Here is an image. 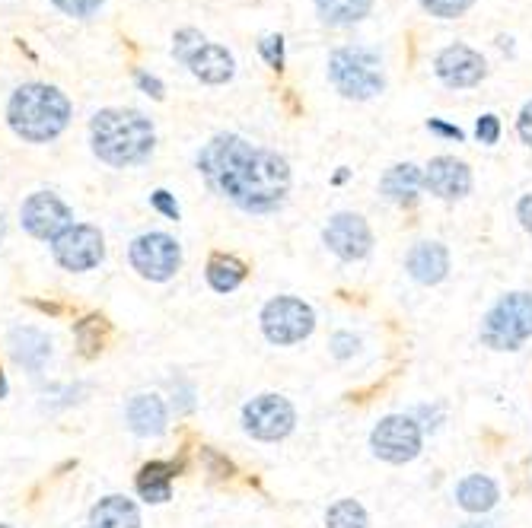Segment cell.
I'll return each instance as SVG.
<instances>
[{
	"label": "cell",
	"instance_id": "8fae6325",
	"mask_svg": "<svg viewBox=\"0 0 532 528\" xmlns=\"http://www.w3.org/2000/svg\"><path fill=\"white\" fill-rule=\"evenodd\" d=\"M20 217H23L26 233H32L36 239H51V242H55L64 230H71V226H74L71 207H67L58 195H51V191L29 195L23 210H20Z\"/></svg>",
	"mask_w": 532,
	"mask_h": 528
},
{
	"label": "cell",
	"instance_id": "484cf974",
	"mask_svg": "<svg viewBox=\"0 0 532 528\" xmlns=\"http://www.w3.org/2000/svg\"><path fill=\"white\" fill-rule=\"evenodd\" d=\"M106 331H109V325H106V319H102V315H90V319H83L77 325V341L83 347V354L96 357L99 350H102V344H106Z\"/></svg>",
	"mask_w": 532,
	"mask_h": 528
},
{
	"label": "cell",
	"instance_id": "9a60e30c",
	"mask_svg": "<svg viewBox=\"0 0 532 528\" xmlns=\"http://www.w3.org/2000/svg\"><path fill=\"white\" fill-rule=\"evenodd\" d=\"M405 271L411 280H418L424 287H434L450 274V252L443 242H418L411 245V252L405 255Z\"/></svg>",
	"mask_w": 532,
	"mask_h": 528
},
{
	"label": "cell",
	"instance_id": "d4e9b609",
	"mask_svg": "<svg viewBox=\"0 0 532 528\" xmlns=\"http://www.w3.org/2000/svg\"><path fill=\"white\" fill-rule=\"evenodd\" d=\"M325 525L329 528H367V509L360 506L357 500H338L329 506V513H325Z\"/></svg>",
	"mask_w": 532,
	"mask_h": 528
},
{
	"label": "cell",
	"instance_id": "30bf717a",
	"mask_svg": "<svg viewBox=\"0 0 532 528\" xmlns=\"http://www.w3.org/2000/svg\"><path fill=\"white\" fill-rule=\"evenodd\" d=\"M51 252L64 271H90L106 255V245H102V233L96 226L74 223L71 230H64L51 242Z\"/></svg>",
	"mask_w": 532,
	"mask_h": 528
},
{
	"label": "cell",
	"instance_id": "277c9868",
	"mask_svg": "<svg viewBox=\"0 0 532 528\" xmlns=\"http://www.w3.org/2000/svg\"><path fill=\"white\" fill-rule=\"evenodd\" d=\"M329 80L345 99H373L383 93V64L370 48H338L329 58Z\"/></svg>",
	"mask_w": 532,
	"mask_h": 528
},
{
	"label": "cell",
	"instance_id": "d6986e66",
	"mask_svg": "<svg viewBox=\"0 0 532 528\" xmlns=\"http://www.w3.org/2000/svg\"><path fill=\"white\" fill-rule=\"evenodd\" d=\"M501 500V490L497 484L488 478V474H469V478H462L456 484V503L459 509H466V513H488V509L497 506Z\"/></svg>",
	"mask_w": 532,
	"mask_h": 528
},
{
	"label": "cell",
	"instance_id": "7402d4cb",
	"mask_svg": "<svg viewBox=\"0 0 532 528\" xmlns=\"http://www.w3.org/2000/svg\"><path fill=\"white\" fill-rule=\"evenodd\" d=\"M90 522L93 528H141V513L128 497L112 494L93 506Z\"/></svg>",
	"mask_w": 532,
	"mask_h": 528
},
{
	"label": "cell",
	"instance_id": "52a82bcc",
	"mask_svg": "<svg viewBox=\"0 0 532 528\" xmlns=\"http://www.w3.org/2000/svg\"><path fill=\"white\" fill-rule=\"evenodd\" d=\"M421 446H424V430L418 420L408 414H389L370 433L373 455L392 465H405L411 459H418Z\"/></svg>",
	"mask_w": 532,
	"mask_h": 528
},
{
	"label": "cell",
	"instance_id": "836d02e7",
	"mask_svg": "<svg viewBox=\"0 0 532 528\" xmlns=\"http://www.w3.org/2000/svg\"><path fill=\"white\" fill-rule=\"evenodd\" d=\"M517 131H520V140L526 147H532V102L523 105V112L517 118Z\"/></svg>",
	"mask_w": 532,
	"mask_h": 528
},
{
	"label": "cell",
	"instance_id": "1f68e13d",
	"mask_svg": "<svg viewBox=\"0 0 532 528\" xmlns=\"http://www.w3.org/2000/svg\"><path fill=\"white\" fill-rule=\"evenodd\" d=\"M357 347H360V341L354 338L351 331H338V334H332V354H335L338 360H351V357L357 354Z\"/></svg>",
	"mask_w": 532,
	"mask_h": 528
},
{
	"label": "cell",
	"instance_id": "4dcf8cb0",
	"mask_svg": "<svg viewBox=\"0 0 532 528\" xmlns=\"http://www.w3.org/2000/svg\"><path fill=\"white\" fill-rule=\"evenodd\" d=\"M475 134H478V140H482L485 147H494L497 137H501V121H497V115H482V118H478V125H475Z\"/></svg>",
	"mask_w": 532,
	"mask_h": 528
},
{
	"label": "cell",
	"instance_id": "ac0fdd59",
	"mask_svg": "<svg viewBox=\"0 0 532 528\" xmlns=\"http://www.w3.org/2000/svg\"><path fill=\"white\" fill-rule=\"evenodd\" d=\"M128 424L137 436H160L166 430V404L160 395H134L128 401Z\"/></svg>",
	"mask_w": 532,
	"mask_h": 528
},
{
	"label": "cell",
	"instance_id": "5b68a950",
	"mask_svg": "<svg viewBox=\"0 0 532 528\" xmlns=\"http://www.w3.org/2000/svg\"><path fill=\"white\" fill-rule=\"evenodd\" d=\"M532 338V293H504L482 322V344L491 350H520Z\"/></svg>",
	"mask_w": 532,
	"mask_h": 528
},
{
	"label": "cell",
	"instance_id": "f35d334b",
	"mask_svg": "<svg viewBox=\"0 0 532 528\" xmlns=\"http://www.w3.org/2000/svg\"><path fill=\"white\" fill-rule=\"evenodd\" d=\"M7 395V379H4V373H0V398Z\"/></svg>",
	"mask_w": 532,
	"mask_h": 528
},
{
	"label": "cell",
	"instance_id": "d590c367",
	"mask_svg": "<svg viewBox=\"0 0 532 528\" xmlns=\"http://www.w3.org/2000/svg\"><path fill=\"white\" fill-rule=\"evenodd\" d=\"M427 131L443 134V137H450V140H462V137H466V134H462V128H456V125H443L440 118H431V121H427Z\"/></svg>",
	"mask_w": 532,
	"mask_h": 528
},
{
	"label": "cell",
	"instance_id": "83f0119b",
	"mask_svg": "<svg viewBox=\"0 0 532 528\" xmlns=\"http://www.w3.org/2000/svg\"><path fill=\"white\" fill-rule=\"evenodd\" d=\"M201 45H204V35H201L198 29H179V32H176V39H173V55L185 64Z\"/></svg>",
	"mask_w": 532,
	"mask_h": 528
},
{
	"label": "cell",
	"instance_id": "ffe728a7",
	"mask_svg": "<svg viewBox=\"0 0 532 528\" xmlns=\"http://www.w3.org/2000/svg\"><path fill=\"white\" fill-rule=\"evenodd\" d=\"M10 350H13V360L32 369V373H39L45 366V360L51 357V341L48 334H42L39 328H16L10 334Z\"/></svg>",
	"mask_w": 532,
	"mask_h": 528
},
{
	"label": "cell",
	"instance_id": "6da1fadb",
	"mask_svg": "<svg viewBox=\"0 0 532 528\" xmlns=\"http://www.w3.org/2000/svg\"><path fill=\"white\" fill-rule=\"evenodd\" d=\"M198 169L211 191L249 214L278 210L290 191V166L281 153L252 147L239 134H217L198 153Z\"/></svg>",
	"mask_w": 532,
	"mask_h": 528
},
{
	"label": "cell",
	"instance_id": "cb8c5ba5",
	"mask_svg": "<svg viewBox=\"0 0 532 528\" xmlns=\"http://www.w3.org/2000/svg\"><path fill=\"white\" fill-rule=\"evenodd\" d=\"M373 0H316V10L332 26H354L370 13Z\"/></svg>",
	"mask_w": 532,
	"mask_h": 528
},
{
	"label": "cell",
	"instance_id": "603a6c76",
	"mask_svg": "<svg viewBox=\"0 0 532 528\" xmlns=\"http://www.w3.org/2000/svg\"><path fill=\"white\" fill-rule=\"evenodd\" d=\"M246 280V264L233 258V255H211L208 261V284L217 290V293H233L239 284Z\"/></svg>",
	"mask_w": 532,
	"mask_h": 528
},
{
	"label": "cell",
	"instance_id": "8992f818",
	"mask_svg": "<svg viewBox=\"0 0 532 528\" xmlns=\"http://www.w3.org/2000/svg\"><path fill=\"white\" fill-rule=\"evenodd\" d=\"M316 328V312L297 296H274L262 309V331L271 344L290 347L300 344L313 334Z\"/></svg>",
	"mask_w": 532,
	"mask_h": 528
},
{
	"label": "cell",
	"instance_id": "ba28073f",
	"mask_svg": "<svg viewBox=\"0 0 532 528\" xmlns=\"http://www.w3.org/2000/svg\"><path fill=\"white\" fill-rule=\"evenodd\" d=\"M297 424L294 404L281 395H259L243 408V427L249 436L262 439V443H278V439L290 436Z\"/></svg>",
	"mask_w": 532,
	"mask_h": 528
},
{
	"label": "cell",
	"instance_id": "7a4b0ae2",
	"mask_svg": "<svg viewBox=\"0 0 532 528\" xmlns=\"http://www.w3.org/2000/svg\"><path fill=\"white\" fill-rule=\"evenodd\" d=\"M93 153L109 166H134L144 163L153 153L157 134H153L150 118L134 109H102L90 121Z\"/></svg>",
	"mask_w": 532,
	"mask_h": 528
},
{
	"label": "cell",
	"instance_id": "2e32d148",
	"mask_svg": "<svg viewBox=\"0 0 532 528\" xmlns=\"http://www.w3.org/2000/svg\"><path fill=\"white\" fill-rule=\"evenodd\" d=\"M185 67L192 70V74L201 80V83H211V86H220L227 83L233 74H236V64H233V55L223 45H214V42H204L192 58L185 61Z\"/></svg>",
	"mask_w": 532,
	"mask_h": 528
},
{
	"label": "cell",
	"instance_id": "f546056e",
	"mask_svg": "<svg viewBox=\"0 0 532 528\" xmlns=\"http://www.w3.org/2000/svg\"><path fill=\"white\" fill-rule=\"evenodd\" d=\"M259 51H262V58L268 61V67L284 70V39H281V35H265V39L259 42Z\"/></svg>",
	"mask_w": 532,
	"mask_h": 528
},
{
	"label": "cell",
	"instance_id": "3957f363",
	"mask_svg": "<svg viewBox=\"0 0 532 528\" xmlns=\"http://www.w3.org/2000/svg\"><path fill=\"white\" fill-rule=\"evenodd\" d=\"M7 121L16 137L29 140V144H48L55 140L67 121H71V102L48 83H23L16 86L10 105H7Z\"/></svg>",
	"mask_w": 532,
	"mask_h": 528
},
{
	"label": "cell",
	"instance_id": "7c38bea8",
	"mask_svg": "<svg viewBox=\"0 0 532 528\" xmlns=\"http://www.w3.org/2000/svg\"><path fill=\"white\" fill-rule=\"evenodd\" d=\"M322 242L329 245V252H335L341 261H360L367 258L373 249V233L367 220L360 214H335L322 230Z\"/></svg>",
	"mask_w": 532,
	"mask_h": 528
},
{
	"label": "cell",
	"instance_id": "9c48e42d",
	"mask_svg": "<svg viewBox=\"0 0 532 528\" xmlns=\"http://www.w3.org/2000/svg\"><path fill=\"white\" fill-rule=\"evenodd\" d=\"M131 268L147 280H169L182 264V249L173 236L166 233H144L131 242L128 249Z\"/></svg>",
	"mask_w": 532,
	"mask_h": 528
},
{
	"label": "cell",
	"instance_id": "74e56055",
	"mask_svg": "<svg viewBox=\"0 0 532 528\" xmlns=\"http://www.w3.org/2000/svg\"><path fill=\"white\" fill-rule=\"evenodd\" d=\"M462 528H494V525H491V522H466Z\"/></svg>",
	"mask_w": 532,
	"mask_h": 528
},
{
	"label": "cell",
	"instance_id": "8d00e7d4",
	"mask_svg": "<svg viewBox=\"0 0 532 528\" xmlns=\"http://www.w3.org/2000/svg\"><path fill=\"white\" fill-rule=\"evenodd\" d=\"M517 217H520V226L526 233H532V195H526L520 204H517Z\"/></svg>",
	"mask_w": 532,
	"mask_h": 528
},
{
	"label": "cell",
	"instance_id": "60d3db41",
	"mask_svg": "<svg viewBox=\"0 0 532 528\" xmlns=\"http://www.w3.org/2000/svg\"><path fill=\"white\" fill-rule=\"evenodd\" d=\"M0 528H10V525H0Z\"/></svg>",
	"mask_w": 532,
	"mask_h": 528
},
{
	"label": "cell",
	"instance_id": "4fadbf2b",
	"mask_svg": "<svg viewBox=\"0 0 532 528\" xmlns=\"http://www.w3.org/2000/svg\"><path fill=\"white\" fill-rule=\"evenodd\" d=\"M437 77L446 83V86H453V90H469V86L475 83H482L485 77V58L478 55L475 48L469 45H450V48H443L437 61Z\"/></svg>",
	"mask_w": 532,
	"mask_h": 528
},
{
	"label": "cell",
	"instance_id": "5bb4252c",
	"mask_svg": "<svg viewBox=\"0 0 532 528\" xmlns=\"http://www.w3.org/2000/svg\"><path fill=\"white\" fill-rule=\"evenodd\" d=\"M424 185L443 201H459L472 191V172L456 156H437V160L427 163Z\"/></svg>",
	"mask_w": 532,
	"mask_h": 528
},
{
	"label": "cell",
	"instance_id": "4316f807",
	"mask_svg": "<svg viewBox=\"0 0 532 528\" xmlns=\"http://www.w3.org/2000/svg\"><path fill=\"white\" fill-rule=\"evenodd\" d=\"M418 4H421L427 13L440 16V20H453V16L466 13V10L475 4V0H418Z\"/></svg>",
	"mask_w": 532,
	"mask_h": 528
},
{
	"label": "cell",
	"instance_id": "e575fe53",
	"mask_svg": "<svg viewBox=\"0 0 532 528\" xmlns=\"http://www.w3.org/2000/svg\"><path fill=\"white\" fill-rule=\"evenodd\" d=\"M137 86H141V90L147 93V96H153V99H163V83L157 80V77H150V74H137Z\"/></svg>",
	"mask_w": 532,
	"mask_h": 528
},
{
	"label": "cell",
	"instance_id": "e0dca14e",
	"mask_svg": "<svg viewBox=\"0 0 532 528\" xmlns=\"http://www.w3.org/2000/svg\"><path fill=\"white\" fill-rule=\"evenodd\" d=\"M421 188H424V172L415 163H396L392 169H386L380 182V195L392 204H411Z\"/></svg>",
	"mask_w": 532,
	"mask_h": 528
},
{
	"label": "cell",
	"instance_id": "ab89813d",
	"mask_svg": "<svg viewBox=\"0 0 532 528\" xmlns=\"http://www.w3.org/2000/svg\"><path fill=\"white\" fill-rule=\"evenodd\" d=\"M4 230H7V226H4V217H0V239H4Z\"/></svg>",
	"mask_w": 532,
	"mask_h": 528
},
{
	"label": "cell",
	"instance_id": "d6a6232c",
	"mask_svg": "<svg viewBox=\"0 0 532 528\" xmlns=\"http://www.w3.org/2000/svg\"><path fill=\"white\" fill-rule=\"evenodd\" d=\"M150 204L157 207L163 217L179 220V204L173 201V195H169V191H153V195H150Z\"/></svg>",
	"mask_w": 532,
	"mask_h": 528
},
{
	"label": "cell",
	"instance_id": "f1b7e54d",
	"mask_svg": "<svg viewBox=\"0 0 532 528\" xmlns=\"http://www.w3.org/2000/svg\"><path fill=\"white\" fill-rule=\"evenodd\" d=\"M51 4L61 13L74 16V20H87V16H93L102 7V0H51Z\"/></svg>",
	"mask_w": 532,
	"mask_h": 528
},
{
	"label": "cell",
	"instance_id": "44dd1931",
	"mask_svg": "<svg viewBox=\"0 0 532 528\" xmlns=\"http://www.w3.org/2000/svg\"><path fill=\"white\" fill-rule=\"evenodd\" d=\"M179 474V465L169 462H150L137 474V494L147 503H166L173 497V478Z\"/></svg>",
	"mask_w": 532,
	"mask_h": 528
}]
</instances>
